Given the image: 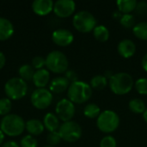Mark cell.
I'll use <instances>...</instances> for the list:
<instances>
[{
  "label": "cell",
  "mask_w": 147,
  "mask_h": 147,
  "mask_svg": "<svg viewBox=\"0 0 147 147\" xmlns=\"http://www.w3.org/2000/svg\"><path fill=\"white\" fill-rule=\"evenodd\" d=\"M93 90L90 85L84 81H76L71 83L67 90L68 99L77 104H83L88 102L92 96Z\"/></svg>",
  "instance_id": "cell-1"
},
{
  "label": "cell",
  "mask_w": 147,
  "mask_h": 147,
  "mask_svg": "<svg viewBox=\"0 0 147 147\" xmlns=\"http://www.w3.org/2000/svg\"><path fill=\"white\" fill-rule=\"evenodd\" d=\"M26 122L18 115L9 114L3 116L0 122L1 131L9 137H17L25 130Z\"/></svg>",
  "instance_id": "cell-2"
},
{
  "label": "cell",
  "mask_w": 147,
  "mask_h": 147,
  "mask_svg": "<svg viewBox=\"0 0 147 147\" xmlns=\"http://www.w3.org/2000/svg\"><path fill=\"white\" fill-rule=\"evenodd\" d=\"M111 91L119 96L128 94L134 87V82L133 77L127 72H119L114 74L109 80Z\"/></svg>",
  "instance_id": "cell-3"
},
{
  "label": "cell",
  "mask_w": 147,
  "mask_h": 147,
  "mask_svg": "<svg viewBox=\"0 0 147 147\" xmlns=\"http://www.w3.org/2000/svg\"><path fill=\"white\" fill-rule=\"evenodd\" d=\"M46 66L48 71L56 74L66 72L69 66L68 59L60 51H52L46 58Z\"/></svg>",
  "instance_id": "cell-4"
},
{
  "label": "cell",
  "mask_w": 147,
  "mask_h": 147,
  "mask_svg": "<svg viewBox=\"0 0 147 147\" xmlns=\"http://www.w3.org/2000/svg\"><path fill=\"white\" fill-rule=\"evenodd\" d=\"M96 126L98 129L104 134H111L115 132L120 126V117L113 110L108 109L101 112L96 119Z\"/></svg>",
  "instance_id": "cell-5"
},
{
  "label": "cell",
  "mask_w": 147,
  "mask_h": 147,
  "mask_svg": "<svg viewBox=\"0 0 147 147\" xmlns=\"http://www.w3.org/2000/svg\"><path fill=\"white\" fill-rule=\"evenodd\" d=\"M72 25L80 33H90L96 27V19L90 12L81 10L74 15Z\"/></svg>",
  "instance_id": "cell-6"
},
{
  "label": "cell",
  "mask_w": 147,
  "mask_h": 147,
  "mask_svg": "<svg viewBox=\"0 0 147 147\" xmlns=\"http://www.w3.org/2000/svg\"><path fill=\"white\" fill-rule=\"evenodd\" d=\"M4 92L10 100H20L23 98L28 92L27 82L20 78H12L9 79L4 85Z\"/></svg>",
  "instance_id": "cell-7"
},
{
  "label": "cell",
  "mask_w": 147,
  "mask_h": 147,
  "mask_svg": "<svg viewBox=\"0 0 147 147\" xmlns=\"http://www.w3.org/2000/svg\"><path fill=\"white\" fill-rule=\"evenodd\" d=\"M58 132L61 137V140L69 143L78 141L82 136V128L80 125L74 121L63 122Z\"/></svg>",
  "instance_id": "cell-8"
},
{
  "label": "cell",
  "mask_w": 147,
  "mask_h": 147,
  "mask_svg": "<svg viewBox=\"0 0 147 147\" xmlns=\"http://www.w3.org/2000/svg\"><path fill=\"white\" fill-rule=\"evenodd\" d=\"M53 94L52 92L46 89H36L31 94L30 101L32 105L37 109H47L53 102Z\"/></svg>",
  "instance_id": "cell-9"
},
{
  "label": "cell",
  "mask_w": 147,
  "mask_h": 147,
  "mask_svg": "<svg viewBox=\"0 0 147 147\" xmlns=\"http://www.w3.org/2000/svg\"><path fill=\"white\" fill-rule=\"evenodd\" d=\"M55 112L58 118L63 122L70 121L75 115V105L69 99H61L56 104Z\"/></svg>",
  "instance_id": "cell-10"
},
{
  "label": "cell",
  "mask_w": 147,
  "mask_h": 147,
  "mask_svg": "<svg viewBox=\"0 0 147 147\" xmlns=\"http://www.w3.org/2000/svg\"><path fill=\"white\" fill-rule=\"evenodd\" d=\"M76 10V3L72 0H58L54 3L53 12L60 18L71 16Z\"/></svg>",
  "instance_id": "cell-11"
},
{
  "label": "cell",
  "mask_w": 147,
  "mask_h": 147,
  "mask_svg": "<svg viewBox=\"0 0 147 147\" xmlns=\"http://www.w3.org/2000/svg\"><path fill=\"white\" fill-rule=\"evenodd\" d=\"M52 40L59 47H68L73 42L74 36L70 30L65 28H59L53 32Z\"/></svg>",
  "instance_id": "cell-12"
},
{
  "label": "cell",
  "mask_w": 147,
  "mask_h": 147,
  "mask_svg": "<svg viewBox=\"0 0 147 147\" xmlns=\"http://www.w3.org/2000/svg\"><path fill=\"white\" fill-rule=\"evenodd\" d=\"M53 5L52 0H35L32 3V9L37 16H44L53 10Z\"/></svg>",
  "instance_id": "cell-13"
},
{
  "label": "cell",
  "mask_w": 147,
  "mask_h": 147,
  "mask_svg": "<svg viewBox=\"0 0 147 147\" xmlns=\"http://www.w3.org/2000/svg\"><path fill=\"white\" fill-rule=\"evenodd\" d=\"M117 51L122 58L129 59L134 55L136 52V45L132 40L124 39L118 43Z\"/></svg>",
  "instance_id": "cell-14"
},
{
  "label": "cell",
  "mask_w": 147,
  "mask_h": 147,
  "mask_svg": "<svg viewBox=\"0 0 147 147\" xmlns=\"http://www.w3.org/2000/svg\"><path fill=\"white\" fill-rule=\"evenodd\" d=\"M70 84L71 83L65 77H56L51 81L49 90L55 94H60L67 90Z\"/></svg>",
  "instance_id": "cell-15"
},
{
  "label": "cell",
  "mask_w": 147,
  "mask_h": 147,
  "mask_svg": "<svg viewBox=\"0 0 147 147\" xmlns=\"http://www.w3.org/2000/svg\"><path fill=\"white\" fill-rule=\"evenodd\" d=\"M34 84L37 87V89L45 88L49 81H50V72L47 69H40L35 71L33 79H32Z\"/></svg>",
  "instance_id": "cell-16"
},
{
  "label": "cell",
  "mask_w": 147,
  "mask_h": 147,
  "mask_svg": "<svg viewBox=\"0 0 147 147\" xmlns=\"http://www.w3.org/2000/svg\"><path fill=\"white\" fill-rule=\"evenodd\" d=\"M14 26L12 22L4 17H0V41L9 40L14 34Z\"/></svg>",
  "instance_id": "cell-17"
},
{
  "label": "cell",
  "mask_w": 147,
  "mask_h": 147,
  "mask_svg": "<svg viewBox=\"0 0 147 147\" xmlns=\"http://www.w3.org/2000/svg\"><path fill=\"white\" fill-rule=\"evenodd\" d=\"M25 129L28 131L29 135L38 136L44 132L45 127L43 125V122H41L40 121L37 119H31L26 122Z\"/></svg>",
  "instance_id": "cell-18"
},
{
  "label": "cell",
  "mask_w": 147,
  "mask_h": 147,
  "mask_svg": "<svg viewBox=\"0 0 147 147\" xmlns=\"http://www.w3.org/2000/svg\"><path fill=\"white\" fill-rule=\"evenodd\" d=\"M43 125L45 127V128L49 131V133L51 132H57L59 131V128L60 127V123H59V119L58 118V116L53 113H47L43 120Z\"/></svg>",
  "instance_id": "cell-19"
},
{
  "label": "cell",
  "mask_w": 147,
  "mask_h": 147,
  "mask_svg": "<svg viewBox=\"0 0 147 147\" xmlns=\"http://www.w3.org/2000/svg\"><path fill=\"white\" fill-rule=\"evenodd\" d=\"M136 0H118L116 2V5L118 8V11L122 15L131 14L134 10H135L137 6Z\"/></svg>",
  "instance_id": "cell-20"
},
{
  "label": "cell",
  "mask_w": 147,
  "mask_h": 147,
  "mask_svg": "<svg viewBox=\"0 0 147 147\" xmlns=\"http://www.w3.org/2000/svg\"><path fill=\"white\" fill-rule=\"evenodd\" d=\"M92 32L95 39L99 42H106L109 39V30L104 25H96Z\"/></svg>",
  "instance_id": "cell-21"
},
{
  "label": "cell",
  "mask_w": 147,
  "mask_h": 147,
  "mask_svg": "<svg viewBox=\"0 0 147 147\" xmlns=\"http://www.w3.org/2000/svg\"><path fill=\"white\" fill-rule=\"evenodd\" d=\"M109 84L108 79L104 75H96L90 79V85L92 88V90H103Z\"/></svg>",
  "instance_id": "cell-22"
},
{
  "label": "cell",
  "mask_w": 147,
  "mask_h": 147,
  "mask_svg": "<svg viewBox=\"0 0 147 147\" xmlns=\"http://www.w3.org/2000/svg\"><path fill=\"white\" fill-rule=\"evenodd\" d=\"M128 108H129L131 112L137 114V115L144 114V112L146 109V106L145 102L140 98L132 99L128 103Z\"/></svg>",
  "instance_id": "cell-23"
},
{
  "label": "cell",
  "mask_w": 147,
  "mask_h": 147,
  "mask_svg": "<svg viewBox=\"0 0 147 147\" xmlns=\"http://www.w3.org/2000/svg\"><path fill=\"white\" fill-rule=\"evenodd\" d=\"M34 72H35V71H34V67L30 65H22L18 69L19 78H22V80H24L25 82L32 80Z\"/></svg>",
  "instance_id": "cell-24"
},
{
  "label": "cell",
  "mask_w": 147,
  "mask_h": 147,
  "mask_svg": "<svg viewBox=\"0 0 147 147\" xmlns=\"http://www.w3.org/2000/svg\"><path fill=\"white\" fill-rule=\"evenodd\" d=\"M133 33L140 40H147V22H140L133 28Z\"/></svg>",
  "instance_id": "cell-25"
},
{
  "label": "cell",
  "mask_w": 147,
  "mask_h": 147,
  "mask_svg": "<svg viewBox=\"0 0 147 147\" xmlns=\"http://www.w3.org/2000/svg\"><path fill=\"white\" fill-rule=\"evenodd\" d=\"M100 114L101 109L96 103H88L84 109V115L89 119H97Z\"/></svg>",
  "instance_id": "cell-26"
},
{
  "label": "cell",
  "mask_w": 147,
  "mask_h": 147,
  "mask_svg": "<svg viewBox=\"0 0 147 147\" xmlns=\"http://www.w3.org/2000/svg\"><path fill=\"white\" fill-rule=\"evenodd\" d=\"M11 109H12V102L10 99H9L8 97L0 99V115L5 116L7 115H9Z\"/></svg>",
  "instance_id": "cell-27"
},
{
  "label": "cell",
  "mask_w": 147,
  "mask_h": 147,
  "mask_svg": "<svg viewBox=\"0 0 147 147\" xmlns=\"http://www.w3.org/2000/svg\"><path fill=\"white\" fill-rule=\"evenodd\" d=\"M119 21L121 25L126 28H131L135 26V17L132 14L122 15Z\"/></svg>",
  "instance_id": "cell-28"
},
{
  "label": "cell",
  "mask_w": 147,
  "mask_h": 147,
  "mask_svg": "<svg viewBox=\"0 0 147 147\" xmlns=\"http://www.w3.org/2000/svg\"><path fill=\"white\" fill-rule=\"evenodd\" d=\"M20 147H38V142L34 136L26 135L21 140Z\"/></svg>",
  "instance_id": "cell-29"
},
{
  "label": "cell",
  "mask_w": 147,
  "mask_h": 147,
  "mask_svg": "<svg viewBox=\"0 0 147 147\" xmlns=\"http://www.w3.org/2000/svg\"><path fill=\"white\" fill-rule=\"evenodd\" d=\"M137 92L140 95H147V78H140L134 83Z\"/></svg>",
  "instance_id": "cell-30"
},
{
  "label": "cell",
  "mask_w": 147,
  "mask_h": 147,
  "mask_svg": "<svg viewBox=\"0 0 147 147\" xmlns=\"http://www.w3.org/2000/svg\"><path fill=\"white\" fill-rule=\"evenodd\" d=\"M61 141V137L59 134V132H51L47 134V142L48 143L49 146H56L59 145Z\"/></svg>",
  "instance_id": "cell-31"
},
{
  "label": "cell",
  "mask_w": 147,
  "mask_h": 147,
  "mask_svg": "<svg viewBox=\"0 0 147 147\" xmlns=\"http://www.w3.org/2000/svg\"><path fill=\"white\" fill-rule=\"evenodd\" d=\"M116 140L111 135L103 137L100 141V147H116Z\"/></svg>",
  "instance_id": "cell-32"
},
{
  "label": "cell",
  "mask_w": 147,
  "mask_h": 147,
  "mask_svg": "<svg viewBox=\"0 0 147 147\" xmlns=\"http://www.w3.org/2000/svg\"><path fill=\"white\" fill-rule=\"evenodd\" d=\"M31 65L34 67V69H36V71L43 69V67L46 65V59H44L41 56H35L32 59Z\"/></svg>",
  "instance_id": "cell-33"
},
{
  "label": "cell",
  "mask_w": 147,
  "mask_h": 147,
  "mask_svg": "<svg viewBox=\"0 0 147 147\" xmlns=\"http://www.w3.org/2000/svg\"><path fill=\"white\" fill-rule=\"evenodd\" d=\"M135 10L139 15H145L147 12V3L146 2H140L137 3V6Z\"/></svg>",
  "instance_id": "cell-34"
},
{
  "label": "cell",
  "mask_w": 147,
  "mask_h": 147,
  "mask_svg": "<svg viewBox=\"0 0 147 147\" xmlns=\"http://www.w3.org/2000/svg\"><path fill=\"white\" fill-rule=\"evenodd\" d=\"M65 78L69 80V82L71 83H73V82H76L78 80V74L72 71V70H68L66 72H65Z\"/></svg>",
  "instance_id": "cell-35"
},
{
  "label": "cell",
  "mask_w": 147,
  "mask_h": 147,
  "mask_svg": "<svg viewBox=\"0 0 147 147\" xmlns=\"http://www.w3.org/2000/svg\"><path fill=\"white\" fill-rule=\"evenodd\" d=\"M5 64H6V57L3 54V53L0 52V70L4 67Z\"/></svg>",
  "instance_id": "cell-36"
},
{
  "label": "cell",
  "mask_w": 147,
  "mask_h": 147,
  "mask_svg": "<svg viewBox=\"0 0 147 147\" xmlns=\"http://www.w3.org/2000/svg\"><path fill=\"white\" fill-rule=\"evenodd\" d=\"M2 147H20V146L15 141H7L3 144Z\"/></svg>",
  "instance_id": "cell-37"
},
{
  "label": "cell",
  "mask_w": 147,
  "mask_h": 147,
  "mask_svg": "<svg viewBox=\"0 0 147 147\" xmlns=\"http://www.w3.org/2000/svg\"><path fill=\"white\" fill-rule=\"evenodd\" d=\"M141 65H142V68L144 69L145 71L147 72V53H146L142 59V61H141Z\"/></svg>",
  "instance_id": "cell-38"
},
{
  "label": "cell",
  "mask_w": 147,
  "mask_h": 147,
  "mask_svg": "<svg viewBox=\"0 0 147 147\" xmlns=\"http://www.w3.org/2000/svg\"><path fill=\"white\" fill-rule=\"evenodd\" d=\"M4 134L1 131V129H0V146L3 144V140H4Z\"/></svg>",
  "instance_id": "cell-39"
},
{
  "label": "cell",
  "mask_w": 147,
  "mask_h": 147,
  "mask_svg": "<svg viewBox=\"0 0 147 147\" xmlns=\"http://www.w3.org/2000/svg\"><path fill=\"white\" fill-rule=\"evenodd\" d=\"M143 118H144L145 121L147 123V108H146V111H145V112H144V114H143Z\"/></svg>",
  "instance_id": "cell-40"
},
{
  "label": "cell",
  "mask_w": 147,
  "mask_h": 147,
  "mask_svg": "<svg viewBox=\"0 0 147 147\" xmlns=\"http://www.w3.org/2000/svg\"><path fill=\"white\" fill-rule=\"evenodd\" d=\"M43 147H56V146H49V145H47V146H45Z\"/></svg>",
  "instance_id": "cell-41"
}]
</instances>
